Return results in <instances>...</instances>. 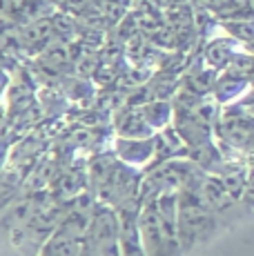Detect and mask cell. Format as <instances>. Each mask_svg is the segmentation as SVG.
<instances>
[{
    "label": "cell",
    "mask_w": 254,
    "mask_h": 256,
    "mask_svg": "<svg viewBox=\"0 0 254 256\" xmlns=\"http://www.w3.org/2000/svg\"><path fill=\"white\" fill-rule=\"evenodd\" d=\"M9 87H12V76H9V72L4 70V67H0V102L7 96Z\"/></svg>",
    "instance_id": "9a60e30c"
},
{
    "label": "cell",
    "mask_w": 254,
    "mask_h": 256,
    "mask_svg": "<svg viewBox=\"0 0 254 256\" xmlns=\"http://www.w3.org/2000/svg\"><path fill=\"white\" fill-rule=\"evenodd\" d=\"M221 24L226 27V32L230 36L236 38L243 45L254 40V22L252 20H223Z\"/></svg>",
    "instance_id": "8fae6325"
},
{
    "label": "cell",
    "mask_w": 254,
    "mask_h": 256,
    "mask_svg": "<svg viewBox=\"0 0 254 256\" xmlns=\"http://www.w3.org/2000/svg\"><path fill=\"white\" fill-rule=\"evenodd\" d=\"M9 156H12V140H9L7 130H0V174H2L4 167H7Z\"/></svg>",
    "instance_id": "4fadbf2b"
},
{
    "label": "cell",
    "mask_w": 254,
    "mask_h": 256,
    "mask_svg": "<svg viewBox=\"0 0 254 256\" xmlns=\"http://www.w3.org/2000/svg\"><path fill=\"white\" fill-rule=\"evenodd\" d=\"M250 87H252V82L246 74H241L238 70H234V67H226V70H221L216 74L212 96L223 107V105H230V102H236Z\"/></svg>",
    "instance_id": "8992f818"
},
{
    "label": "cell",
    "mask_w": 254,
    "mask_h": 256,
    "mask_svg": "<svg viewBox=\"0 0 254 256\" xmlns=\"http://www.w3.org/2000/svg\"><path fill=\"white\" fill-rule=\"evenodd\" d=\"M236 102L243 107V110L248 112V114H252V116H254V85H252V87H250V90H248L246 94H243V96L238 98Z\"/></svg>",
    "instance_id": "5bb4252c"
},
{
    "label": "cell",
    "mask_w": 254,
    "mask_h": 256,
    "mask_svg": "<svg viewBox=\"0 0 254 256\" xmlns=\"http://www.w3.org/2000/svg\"><path fill=\"white\" fill-rule=\"evenodd\" d=\"M140 112H143L145 120L150 122L154 132L163 130L165 125L172 122V116H174V105L170 98H150L140 105Z\"/></svg>",
    "instance_id": "30bf717a"
},
{
    "label": "cell",
    "mask_w": 254,
    "mask_h": 256,
    "mask_svg": "<svg viewBox=\"0 0 254 256\" xmlns=\"http://www.w3.org/2000/svg\"><path fill=\"white\" fill-rule=\"evenodd\" d=\"M205 176V174H203ZM203 180V178H201ZM201 180L192 185H185L178 192V214H176V234L178 250L190 252L196 245L208 243L223 230L221 220L214 216V212L205 205L201 198Z\"/></svg>",
    "instance_id": "6da1fadb"
},
{
    "label": "cell",
    "mask_w": 254,
    "mask_h": 256,
    "mask_svg": "<svg viewBox=\"0 0 254 256\" xmlns=\"http://www.w3.org/2000/svg\"><path fill=\"white\" fill-rule=\"evenodd\" d=\"M138 234L140 243H143L145 254H178L176 245L170 240L165 232L163 218H160L158 210L154 205V196H145L140 198L138 208Z\"/></svg>",
    "instance_id": "3957f363"
},
{
    "label": "cell",
    "mask_w": 254,
    "mask_h": 256,
    "mask_svg": "<svg viewBox=\"0 0 254 256\" xmlns=\"http://www.w3.org/2000/svg\"><path fill=\"white\" fill-rule=\"evenodd\" d=\"M87 254H120L118 248V216L110 205L96 200L85 232Z\"/></svg>",
    "instance_id": "7a4b0ae2"
},
{
    "label": "cell",
    "mask_w": 254,
    "mask_h": 256,
    "mask_svg": "<svg viewBox=\"0 0 254 256\" xmlns=\"http://www.w3.org/2000/svg\"><path fill=\"white\" fill-rule=\"evenodd\" d=\"M243 203L254 212V160L248 165V176H246V192H243Z\"/></svg>",
    "instance_id": "7c38bea8"
},
{
    "label": "cell",
    "mask_w": 254,
    "mask_h": 256,
    "mask_svg": "<svg viewBox=\"0 0 254 256\" xmlns=\"http://www.w3.org/2000/svg\"><path fill=\"white\" fill-rule=\"evenodd\" d=\"M246 47L243 42H238L236 38L232 36H226V38H214V40H208L203 47V60L208 62L212 70L221 72L226 70L230 62L236 58V54Z\"/></svg>",
    "instance_id": "ba28073f"
},
{
    "label": "cell",
    "mask_w": 254,
    "mask_h": 256,
    "mask_svg": "<svg viewBox=\"0 0 254 256\" xmlns=\"http://www.w3.org/2000/svg\"><path fill=\"white\" fill-rule=\"evenodd\" d=\"M38 254H65V256H78L87 254V240L82 236H74L54 230V232L38 245Z\"/></svg>",
    "instance_id": "9c48e42d"
},
{
    "label": "cell",
    "mask_w": 254,
    "mask_h": 256,
    "mask_svg": "<svg viewBox=\"0 0 254 256\" xmlns=\"http://www.w3.org/2000/svg\"><path fill=\"white\" fill-rule=\"evenodd\" d=\"M112 152H114V156L120 160V163L145 172L148 165L152 163V158H154V136H145V138L114 136Z\"/></svg>",
    "instance_id": "5b68a950"
},
{
    "label": "cell",
    "mask_w": 254,
    "mask_h": 256,
    "mask_svg": "<svg viewBox=\"0 0 254 256\" xmlns=\"http://www.w3.org/2000/svg\"><path fill=\"white\" fill-rule=\"evenodd\" d=\"M198 192H201V198L205 200V205H208V208L214 212V216L221 220L223 228H226V225H232V223H238V218H243V214L250 212V208H248L243 200L234 198V196L226 190V185H223L214 174L203 176Z\"/></svg>",
    "instance_id": "277c9868"
},
{
    "label": "cell",
    "mask_w": 254,
    "mask_h": 256,
    "mask_svg": "<svg viewBox=\"0 0 254 256\" xmlns=\"http://www.w3.org/2000/svg\"><path fill=\"white\" fill-rule=\"evenodd\" d=\"M114 132H116V136H127V138H145V136L156 134L152 127H150V122L145 120L140 105H130V102H127L125 110H120L116 114Z\"/></svg>",
    "instance_id": "52a82bcc"
}]
</instances>
